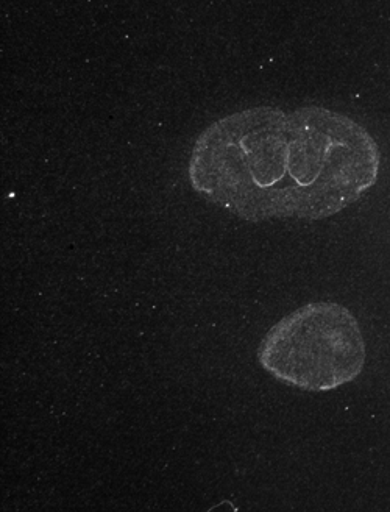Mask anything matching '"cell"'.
Here are the masks:
<instances>
[{
  "instance_id": "1",
  "label": "cell",
  "mask_w": 390,
  "mask_h": 512,
  "mask_svg": "<svg viewBox=\"0 0 390 512\" xmlns=\"http://www.w3.org/2000/svg\"><path fill=\"white\" fill-rule=\"evenodd\" d=\"M380 164L373 136L345 114L255 107L200 133L188 178L200 197L242 221H322L373 188Z\"/></svg>"
},
{
  "instance_id": "2",
  "label": "cell",
  "mask_w": 390,
  "mask_h": 512,
  "mask_svg": "<svg viewBox=\"0 0 390 512\" xmlns=\"http://www.w3.org/2000/svg\"><path fill=\"white\" fill-rule=\"evenodd\" d=\"M358 320L334 302L292 311L273 325L258 347V361L275 380L308 392H330L355 381L366 364Z\"/></svg>"
}]
</instances>
